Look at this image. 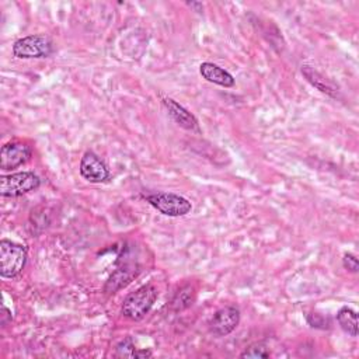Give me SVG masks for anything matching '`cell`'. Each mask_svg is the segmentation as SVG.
I'll use <instances>...</instances> for the list:
<instances>
[{"mask_svg": "<svg viewBox=\"0 0 359 359\" xmlns=\"http://www.w3.org/2000/svg\"><path fill=\"white\" fill-rule=\"evenodd\" d=\"M269 356H271V352H269L268 348L261 342L250 345L240 353V358H253V359H266Z\"/></svg>", "mask_w": 359, "mask_h": 359, "instance_id": "obj_15", "label": "cell"}, {"mask_svg": "<svg viewBox=\"0 0 359 359\" xmlns=\"http://www.w3.org/2000/svg\"><path fill=\"white\" fill-rule=\"evenodd\" d=\"M41 178L32 171H21L0 178V195L5 198H17L38 190Z\"/></svg>", "mask_w": 359, "mask_h": 359, "instance_id": "obj_3", "label": "cell"}, {"mask_svg": "<svg viewBox=\"0 0 359 359\" xmlns=\"http://www.w3.org/2000/svg\"><path fill=\"white\" fill-rule=\"evenodd\" d=\"M31 148L24 142H9L0 151V168L13 170L30 160Z\"/></svg>", "mask_w": 359, "mask_h": 359, "instance_id": "obj_8", "label": "cell"}, {"mask_svg": "<svg viewBox=\"0 0 359 359\" xmlns=\"http://www.w3.org/2000/svg\"><path fill=\"white\" fill-rule=\"evenodd\" d=\"M302 75L306 77V80L314 88H318L319 92H322V93H324L330 97H334V99L338 97V93H340L338 86L333 80L323 76L320 72H318L314 68H311L309 65H303L302 66Z\"/></svg>", "mask_w": 359, "mask_h": 359, "instance_id": "obj_11", "label": "cell"}, {"mask_svg": "<svg viewBox=\"0 0 359 359\" xmlns=\"http://www.w3.org/2000/svg\"><path fill=\"white\" fill-rule=\"evenodd\" d=\"M115 351H117V355H118V356H122V358H135V353H137L138 348L135 347L133 340H132L130 337H126L125 340H122V341L117 345Z\"/></svg>", "mask_w": 359, "mask_h": 359, "instance_id": "obj_17", "label": "cell"}, {"mask_svg": "<svg viewBox=\"0 0 359 359\" xmlns=\"http://www.w3.org/2000/svg\"><path fill=\"white\" fill-rule=\"evenodd\" d=\"M240 323V310L236 306L219 309L209 322V330L217 337H226L233 333Z\"/></svg>", "mask_w": 359, "mask_h": 359, "instance_id": "obj_7", "label": "cell"}, {"mask_svg": "<svg viewBox=\"0 0 359 359\" xmlns=\"http://www.w3.org/2000/svg\"><path fill=\"white\" fill-rule=\"evenodd\" d=\"M190 8H193L195 12H202L204 10V5L200 2H188L187 3Z\"/></svg>", "mask_w": 359, "mask_h": 359, "instance_id": "obj_21", "label": "cell"}, {"mask_svg": "<svg viewBox=\"0 0 359 359\" xmlns=\"http://www.w3.org/2000/svg\"><path fill=\"white\" fill-rule=\"evenodd\" d=\"M195 302V289L191 285H186L183 288H180L178 292H175L173 300H171V307L175 311L188 309L193 306Z\"/></svg>", "mask_w": 359, "mask_h": 359, "instance_id": "obj_14", "label": "cell"}, {"mask_svg": "<svg viewBox=\"0 0 359 359\" xmlns=\"http://www.w3.org/2000/svg\"><path fill=\"white\" fill-rule=\"evenodd\" d=\"M135 358H152V351L149 349H138L135 353Z\"/></svg>", "mask_w": 359, "mask_h": 359, "instance_id": "obj_20", "label": "cell"}, {"mask_svg": "<svg viewBox=\"0 0 359 359\" xmlns=\"http://www.w3.org/2000/svg\"><path fill=\"white\" fill-rule=\"evenodd\" d=\"M145 200L162 215L170 217L186 216L193 211V204L187 198L173 193H153L145 195Z\"/></svg>", "mask_w": 359, "mask_h": 359, "instance_id": "obj_5", "label": "cell"}, {"mask_svg": "<svg viewBox=\"0 0 359 359\" xmlns=\"http://www.w3.org/2000/svg\"><path fill=\"white\" fill-rule=\"evenodd\" d=\"M163 104L168 113V115L182 128L191 130V132H201L198 119L194 114H191L186 107L178 104L173 99H163Z\"/></svg>", "mask_w": 359, "mask_h": 359, "instance_id": "obj_10", "label": "cell"}, {"mask_svg": "<svg viewBox=\"0 0 359 359\" xmlns=\"http://www.w3.org/2000/svg\"><path fill=\"white\" fill-rule=\"evenodd\" d=\"M337 322L342 331L351 337L358 336V314L348 306H344L337 313Z\"/></svg>", "mask_w": 359, "mask_h": 359, "instance_id": "obj_13", "label": "cell"}, {"mask_svg": "<svg viewBox=\"0 0 359 359\" xmlns=\"http://www.w3.org/2000/svg\"><path fill=\"white\" fill-rule=\"evenodd\" d=\"M307 323L310 327L319 329V330H329L331 327V319L320 313L307 314Z\"/></svg>", "mask_w": 359, "mask_h": 359, "instance_id": "obj_16", "label": "cell"}, {"mask_svg": "<svg viewBox=\"0 0 359 359\" xmlns=\"http://www.w3.org/2000/svg\"><path fill=\"white\" fill-rule=\"evenodd\" d=\"M200 73L205 80H208L213 84L222 86V87H226V88L233 87L236 83L235 77L228 70H224L223 68H220L212 62L201 64Z\"/></svg>", "mask_w": 359, "mask_h": 359, "instance_id": "obj_12", "label": "cell"}, {"mask_svg": "<svg viewBox=\"0 0 359 359\" xmlns=\"http://www.w3.org/2000/svg\"><path fill=\"white\" fill-rule=\"evenodd\" d=\"M141 273V268L137 264H125L111 274L108 281L104 285V292L108 295L117 293L126 285H129Z\"/></svg>", "mask_w": 359, "mask_h": 359, "instance_id": "obj_9", "label": "cell"}, {"mask_svg": "<svg viewBox=\"0 0 359 359\" xmlns=\"http://www.w3.org/2000/svg\"><path fill=\"white\" fill-rule=\"evenodd\" d=\"M157 296H159V292L153 285H151V284L144 285L139 289L129 293L124 299L121 311L126 319L133 320V322H139L146 318V314L151 311L155 302L157 300Z\"/></svg>", "mask_w": 359, "mask_h": 359, "instance_id": "obj_1", "label": "cell"}, {"mask_svg": "<svg viewBox=\"0 0 359 359\" xmlns=\"http://www.w3.org/2000/svg\"><path fill=\"white\" fill-rule=\"evenodd\" d=\"M27 262V249L23 244L3 239L0 242V275L3 278H16Z\"/></svg>", "mask_w": 359, "mask_h": 359, "instance_id": "obj_2", "label": "cell"}, {"mask_svg": "<svg viewBox=\"0 0 359 359\" xmlns=\"http://www.w3.org/2000/svg\"><path fill=\"white\" fill-rule=\"evenodd\" d=\"M79 171L86 182L92 184L106 183L108 182L111 175L107 164L95 152H90V151H87L83 155L80 160Z\"/></svg>", "mask_w": 359, "mask_h": 359, "instance_id": "obj_6", "label": "cell"}, {"mask_svg": "<svg viewBox=\"0 0 359 359\" xmlns=\"http://www.w3.org/2000/svg\"><path fill=\"white\" fill-rule=\"evenodd\" d=\"M12 322V311L3 306L2 309V320H0V323H2V326H8V323Z\"/></svg>", "mask_w": 359, "mask_h": 359, "instance_id": "obj_19", "label": "cell"}, {"mask_svg": "<svg viewBox=\"0 0 359 359\" xmlns=\"http://www.w3.org/2000/svg\"><path fill=\"white\" fill-rule=\"evenodd\" d=\"M54 54L52 41L41 34L20 38L13 45V55L19 59H42Z\"/></svg>", "mask_w": 359, "mask_h": 359, "instance_id": "obj_4", "label": "cell"}, {"mask_svg": "<svg viewBox=\"0 0 359 359\" xmlns=\"http://www.w3.org/2000/svg\"><path fill=\"white\" fill-rule=\"evenodd\" d=\"M342 265H344V268L347 269V271H349V273H353V274H356V273H358L359 264H358V258H356L353 254H351V253H347V254H344V258H342Z\"/></svg>", "mask_w": 359, "mask_h": 359, "instance_id": "obj_18", "label": "cell"}]
</instances>
